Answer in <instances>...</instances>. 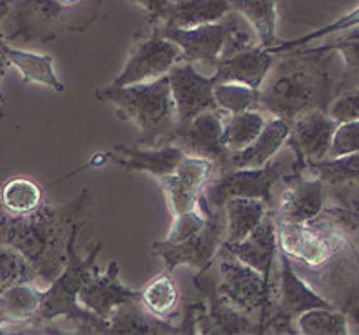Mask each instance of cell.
Instances as JSON below:
<instances>
[{
    "label": "cell",
    "mask_w": 359,
    "mask_h": 335,
    "mask_svg": "<svg viewBox=\"0 0 359 335\" xmlns=\"http://www.w3.org/2000/svg\"><path fill=\"white\" fill-rule=\"evenodd\" d=\"M178 122H187L196 114L218 109L215 100V76L198 73L194 64L180 60L167 73Z\"/></svg>",
    "instance_id": "obj_18"
},
{
    "label": "cell",
    "mask_w": 359,
    "mask_h": 335,
    "mask_svg": "<svg viewBox=\"0 0 359 335\" xmlns=\"http://www.w3.org/2000/svg\"><path fill=\"white\" fill-rule=\"evenodd\" d=\"M207 223V214L200 209V205H198V209L191 210V212H185L182 216H175L172 218V225L171 231L167 234V238L163 241L165 243H178V241H184L191 235H194L196 232H200L205 226Z\"/></svg>",
    "instance_id": "obj_38"
},
{
    "label": "cell",
    "mask_w": 359,
    "mask_h": 335,
    "mask_svg": "<svg viewBox=\"0 0 359 335\" xmlns=\"http://www.w3.org/2000/svg\"><path fill=\"white\" fill-rule=\"evenodd\" d=\"M274 60L276 55L269 53L263 46H249L231 57L219 58L212 76L216 83H245L250 88L259 89Z\"/></svg>",
    "instance_id": "obj_23"
},
{
    "label": "cell",
    "mask_w": 359,
    "mask_h": 335,
    "mask_svg": "<svg viewBox=\"0 0 359 335\" xmlns=\"http://www.w3.org/2000/svg\"><path fill=\"white\" fill-rule=\"evenodd\" d=\"M218 296L265 327L272 306V279L219 248L212 263Z\"/></svg>",
    "instance_id": "obj_6"
},
{
    "label": "cell",
    "mask_w": 359,
    "mask_h": 335,
    "mask_svg": "<svg viewBox=\"0 0 359 335\" xmlns=\"http://www.w3.org/2000/svg\"><path fill=\"white\" fill-rule=\"evenodd\" d=\"M296 330L305 335H346L348 315L339 308H312L296 319Z\"/></svg>",
    "instance_id": "obj_34"
},
{
    "label": "cell",
    "mask_w": 359,
    "mask_h": 335,
    "mask_svg": "<svg viewBox=\"0 0 359 335\" xmlns=\"http://www.w3.org/2000/svg\"><path fill=\"white\" fill-rule=\"evenodd\" d=\"M4 53L9 66L17 67L18 73L22 74L24 82L40 83L55 93L66 91L64 82L55 73V62L51 55H39V53L13 48L8 40L4 42Z\"/></svg>",
    "instance_id": "obj_27"
},
{
    "label": "cell",
    "mask_w": 359,
    "mask_h": 335,
    "mask_svg": "<svg viewBox=\"0 0 359 335\" xmlns=\"http://www.w3.org/2000/svg\"><path fill=\"white\" fill-rule=\"evenodd\" d=\"M83 221L76 223L67 243V263L60 274L49 283L40 301V308L35 321L24 328L20 334H62L55 321L58 317L75 322L80 334H105L109 321L102 319L95 312L80 305L79 294L97 272V257L102 250V243L95 245L89 256L83 259L79 254V235Z\"/></svg>",
    "instance_id": "obj_3"
},
{
    "label": "cell",
    "mask_w": 359,
    "mask_h": 335,
    "mask_svg": "<svg viewBox=\"0 0 359 335\" xmlns=\"http://www.w3.org/2000/svg\"><path fill=\"white\" fill-rule=\"evenodd\" d=\"M4 42H6V35L2 33V35H0V82H2V78L6 76L9 67V62L8 58H6V53H4ZM6 105H8V98L0 93V118L6 116Z\"/></svg>",
    "instance_id": "obj_42"
},
{
    "label": "cell",
    "mask_w": 359,
    "mask_h": 335,
    "mask_svg": "<svg viewBox=\"0 0 359 335\" xmlns=\"http://www.w3.org/2000/svg\"><path fill=\"white\" fill-rule=\"evenodd\" d=\"M147 13V26H160L165 20L172 0H131Z\"/></svg>",
    "instance_id": "obj_41"
},
{
    "label": "cell",
    "mask_w": 359,
    "mask_h": 335,
    "mask_svg": "<svg viewBox=\"0 0 359 335\" xmlns=\"http://www.w3.org/2000/svg\"><path fill=\"white\" fill-rule=\"evenodd\" d=\"M215 161L185 154V158L172 175L156 179L169 201L172 218L198 209L203 187L210 179V176L215 175Z\"/></svg>",
    "instance_id": "obj_17"
},
{
    "label": "cell",
    "mask_w": 359,
    "mask_h": 335,
    "mask_svg": "<svg viewBox=\"0 0 359 335\" xmlns=\"http://www.w3.org/2000/svg\"><path fill=\"white\" fill-rule=\"evenodd\" d=\"M44 203V191L26 176H15L0 185V207L9 214L33 212Z\"/></svg>",
    "instance_id": "obj_32"
},
{
    "label": "cell",
    "mask_w": 359,
    "mask_h": 335,
    "mask_svg": "<svg viewBox=\"0 0 359 335\" xmlns=\"http://www.w3.org/2000/svg\"><path fill=\"white\" fill-rule=\"evenodd\" d=\"M91 20L58 0H13L2 29L8 42H51L62 31H86Z\"/></svg>",
    "instance_id": "obj_5"
},
{
    "label": "cell",
    "mask_w": 359,
    "mask_h": 335,
    "mask_svg": "<svg viewBox=\"0 0 359 335\" xmlns=\"http://www.w3.org/2000/svg\"><path fill=\"white\" fill-rule=\"evenodd\" d=\"M184 158V151L172 144L163 145V147H142V145L136 144H114L113 147H111L109 153L91 156V160H89L86 165L73 170L71 175L64 176V178H60L58 182L76 175L79 170L88 169V167L104 165V163H113V165H118L122 167V169L128 170H135V172H147V175H151L153 178L160 179L163 178V176L172 175V172L178 169V165L182 163Z\"/></svg>",
    "instance_id": "obj_13"
},
{
    "label": "cell",
    "mask_w": 359,
    "mask_h": 335,
    "mask_svg": "<svg viewBox=\"0 0 359 335\" xmlns=\"http://www.w3.org/2000/svg\"><path fill=\"white\" fill-rule=\"evenodd\" d=\"M91 201V192L83 187L69 203L44 201L27 214H9L0 207V243L17 248L35 268L39 279L51 283L66 266L73 226L86 219Z\"/></svg>",
    "instance_id": "obj_2"
},
{
    "label": "cell",
    "mask_w": 359,
    "mask_h": 335,
    "mask_svg": "<svg viewBox=\"0 0 359 335\" xmlns=\"http://www.w3.org/2000/svg\"><path fill=\"white\" fill-rule=\"evenodd\" d=\"M180 60H182V49L172 40L165 39L158 26L145 24L129 49L128 60L123 64L122 71L116 74L111 86L122 88L131 83L156 80L165 76Z\"/></svg>",
    "instance_id": "obj_10"
},
{
    "label": "cell",
    "mask_w": 359,
    "mask_h": 335,
    "mask_svg": "<svg viewBox=\"0 0 359 335\" xmlns=\"http://www.w3.org/2000/svg\"><path fill=\"white\" fill-rule=\"evenodd\" d=\"M305 172L318 176L329 191V198L343 201V207H346V191L354 183H359V153L339 158H323L311 163Z\"/></svg>",
    "instance_id": "obj_25"
},
{
    "label": "cell",
    "mask_w": 359,
    "mask_h": 335,
    "mask_svg": "<svg viewBox=\"0 0 359 335\" xmlns=\"http://www.w3.org/2000/svg\"><path fill=\"white\" fill-rule=\"evenodd\" d=\"M202 306L203 301L189 305L184 312L182 324H172L169 319L156 317L154 313H151L142 305V301H135L114 310L105 334H196V313Z\"/></svg>",
    "instance_id": "obj_19"
},
{
    "label": "cell",
    "mask_w": 359,
    "mask_h": 335,
    "mask_svg": "<svg viewBox=\"0 0 359 335\" xmlns=\"http://www.w3.org/2000/svg\"><path fill=\"white\" fill-rule=\"evenodd\" d=\"M98 102L114 107L116 116L135 123L140 129V138L136 145L142 147H163L171 144V136L176 129L175 100H172L169 76L131 86H111L97 89Z\"/></svg>",
    "instance_id": "obj_4"
},
{
    "label": "cell",
    "mask_w": 359,
    "mask_h": 335,
    "mask_svg": "<svg viewBox=\"0 0 359 335\" xmlns=\"http://www.w3.org/2000/svg\"><path fill=\"white\" fill-rule=\"evenodd\" d=\"M140 292L142 305L156 317L171 319L175 315L176 308H178L180 292L172 279V272L165 268L162 274H158L153 281L145 285Z\"/></svg>",
    "instance_id": "obj_33"
},
{
    "label": "cell",
    "mask_w": 359,
    "mask_h": 335,
    "mask_svg": "<svg viewBox=\"0 0 359 335\" xmlns=\"http://www.w3.org/2000/svg\"><path fill=\"white\" fill-rule=\"evenodd\" d=\"M337 122L329 111L312 109L290 123L287 147L292 151V172H305L314 161L329 156Z\"/></svg>",
    "instance_id": "obj_14"
},
{
    "label": "cell",
    "mask_w": 359,
    "mask_h": 335,
    "mask_svg": "<svg viewBox=\"0 0 359 335\" xmlns=\"http://www.w3.org/2000/svg\"><path fill=\"white\" fill-rule=\"evenodd\" d=\"M140 290H133L120 283V266L116 259L109 261L105 270H97L79 294L80 305L109 321L114 310L140 301Z\"/></svg>",
    "instance_id": "obj_20"
},
{
    "label": "cell",
    "mask_w": 359,
    "mask_h": 335,
    "mask_svg": "<svg viewBox=\"0 0 359 335\" xmlns=\"http://www.w3.org/2000/svg\"><path fill=\"white\" fill-rule=\"evenodd\" d=\"M2 33H4V31H2V27H0V35H2Z\"/></svg>",
    "instance_id": "obj_44"
},
{
    "label": "cell",
    "mask_w": 359,
    "mask_h": 335,
    "mask_svg": "<svg viewBox=\"0 0 359 335\" xmlns=\"http://www.w3.org/2000/svg\"><path fill=\"white\" fill-rule=\"evenodd\" d=\"M278 2L280 0H231L232 9L249 22L258 39V44L265 49L281 44V39L276 31Z\"/></svg>",
    "instance_id": "obj_28"
},
{
    "label": "cell",
    "mask_w": 359,
    "mask_h": 335,
    "mask_svg": "<svg viewBox=\"0 0 359 335\" xmlns=\"http://www.w3.org/2000/svg\"><path fill=\"white\" fill-rule=\"evenodd\" d=\"M222 250L262 272L265 278L272 279L280 247H278L276 219L272 216L271 209L245 240L238 241V243H224Z\"/></svg>",
    "instance_id": "obj_21"
},
{
    "label": "cell",
    "mask_w": 359,
    "mask_h": 335,
    "mask_svg": "<svg viewBox=\"0 0 359 335\" xmlns=\"http://www.w3.org/2000/svg\"><path fill=\"white\" fill-rule=\"evenodd\" d=\"M215 100L216 107L224 111L225 114L256 109L258 89L245 86V83H216Z\"/></svg>",
    "instance_id": "obj_36"
},
{
    "label": "cell",
    "mask_w": 359,
    "mask_h": 335,
    "mask_svg": "<svg viewBox=\"0 0 359 335\" xmlns=\"http://www.w3.org/2000/svg\"><path fill=\"white\" fill-rule=\"evenodd\" d=\"M35 268L17 248L0 243V292L24 281H36Z\"/></svg>",
    "instance_id": "obj_35"
},
{
    "label": "cell",
    "mask_w": 359,
    "mask_h": 335,
    "mask_svg": "<svg viewBox=\"0 0 359 335\" xmlns=\"http://www.w3.org/2000/svg\"><path fill=\"white\" fill-rule=\"evenodd\" d=\"M224 111L209 109L187 122H178L171 144L182 149L187 156L205 158L219 165L229 154L224 145Z\"/></svg>",
    "instance_id": "obj_16"
},
{
    "label": "cell",
    "mask_w": 359,
    "mask_h": 335,
    "mask_svg": "<svg viewBox=\"0 0 359 335\" xmlns=\"http://www.w3.org/2000/svg\"><path fill=\"white\" fill-rule=\"evenodd\" d=\"M312 51H334L343 58V71L337 78V95L343 91L359 89V26L339 31L336 39L321 46H307Z\"/></svg>",
    "instance_id": "obj_30"
},
{
    "label": "cell",
    "mask_w": 359,
    "mask_h": 335,
    "mask_svg": "<svg viewBox=\"0 0 359 335\" xmlns=\"http://www.w3.org/2000/svg\"><path fill=\"white\" fill-rule=\"evenodd\" d=\"M193 283L203 297V306L196 313V334H265L258 319L249 317L218 296L212 265L205 272H198Z\"/></svg>",
    "instance_id": "obj_11"
},
{
    "label": "cell",
    "mask_w": 359,
    "mask_h": 335,
    "mask_svg": "<svg viewBox=\"0 0 359 335\" xmlns=\"http://www.w3.org/2000/svg\"><path fill=\"white\" fill-rule=\"evenodd\" d=\"M224 209L227 218L224 243H238L245 240L262 223L265 214L269 212V205L256 198H232L225 203Z\"/></svg>",
    "instance_id": "obj_29"
},
{
    "label": "cell",
    "mask_w": 359,
    "mask_h": 335,
    "mask_svg": "<svg viewBox=\"0 0 359 335\" xmlns=\"http://www.w3.org/2000/svg\"><path fill=\"white\" fill-rule=\"evenodd\" d=\"M354 153H359V120L337 123L327 158H339Z\"/></svg>",
    "instance_id": "obj_39"
},
{
    "label": "cell",
    "mask_w": 359,
    "mask_h": 335,
    "mask_svg": "<svg viewBox=\"0 0 359 335\" xmlns=\"http://www.w3.org/2000/svg\"><path fill=\"white\" fill-rule=\"evenodd\" d=\"M236 18L238 13L232 9L231 13L225 15L218 22L203 24V26L189 27V29L165 26H158V29L165 39L172 40L182 49V60L194 66L203 64L215 69L224 49L225 39L236 22Z\"/></svg>",
    "instance_id": "obj_15"
},
{
    "label": "cell",
    "mask_w": 359,
    "mask_h": 335,
    "mask_svg": "<svg viewBox=\"0 0 359 335\" xmlns=\"http://www.w3.org/2000/svg\"><path fill=\"white\" fill-rule=\"evenodd\" d=\"M355 26H359V6H355L352 11H348V13L339 17L337 20H334V22L320 27V29L311 31V33H307V35L298 36V39L281 40V44H278L276 48H269L267 51L272 53V55H283V53H289L296 48H302V46H309L311 42H316V40L325 39V36H330V35H336V33H339V31L351 29V27H355Z\"/></svg>",
    "instance_id": "obj_37"
},
{
    "label": "cell",
    "mask_w": 359,
    "mask_h": 335,
    "mask_svg": "<svg viewBox=\"0 0 359 335\" xmlns=\"http://www.w3.org/2000/svg\"><path fill=\"white\" fill-rule=\"evenodd\" d=\"M11 6H13V0H0V27H2L6 17L11 11Z\"/></svg>",
    "instance_id": "obj_43"
},
{
    "label": "cell",
    "mask_w": 359,
    "mask_h": 335,
    "mask_svg": "<svg viewBox=\"0 0 359 335\" xmlns=\"http://www.w3.org/2000/svg\"><path fill=\"white\" fill-rule=\"evenodd\" d=\"M269 69L258 89L256 109L292 123L312 109L329 111L337 95L332 76L334 51H312L307 46L283 55Z\"/></svg>",
    "instance_id": "obj_1"
},
{
    "label": "cell",
    "mask_w": 359,
    "mask_h": 335,
    "mask_svg": "<svg viewBox=\"0 0 359 335\" xmlns=\"http://www.w3.org/2000/svg\"><path fill=\"white\" fill-rule=\"evenodd\" d=\"M329 114L337 123L359 120V89L343 91L336 95L329 107Z\"/></svg>",
    "instance_id": "obj_40"
},
{
    "label": "cell",
    "mask_w": 359,
    "mask_h": 335,
    "mask_svg": "<svg viewBox=\"0 0 359 335\" xmlns=\"http://www.w3.org/2000/svg\"><path fill=\"white\" fill-rule=\"evenodd\" d=\"M231 11V0H172L165 20L160 26L189 29L218 22Z\"/></svg>",
    "instance_id": "obj_26"
},
{
    "label": "cell",
    "mask_w": 359,
    "mask_h": 335,
    "mask_svg": "<svg viewBox=\"0 0 359 335\" xmlns=\"http://www.w3.org/2000/svg\"><path fill=\"white\" fill-rule=\"evenodd\" d=\"M42 294L44 288L36 287L35 281H24L0 292V322L4 324V330L13 328L20 334L29 327L39 313Z\"/></svg>",
    "instance_id": "obj_24"
},
{
    "label": "cell",
    "mask_w": 359,
    "mask_h": 335,
    "mask_svg": "<svg viewBox=\"0 0 359 335\" xmlns=\"http://www.w3.org/2000/svg\"><path fill=\"white\" fill-rule=\"evenodd\" d=\"M269 116L258 109L231 113L224 116V145L229 153H238L258 138Z\"/></svg>",
    "instance_id": "obj_31"
},
{
    "label": "cell",
    "mask_w": 359,
    "mask_h": 335,
    "mask_svg": "<svg viewBox=\"0 0 359 335\" xmlns=\"http://www.w3.org/2000/svg\"><path fill=\"white\" fill-rule=\"evenodd\" d=\"M294 161V160H292ZM292 172V163L272 158L267 165L259 169H218L203 187L200 200L212 209H224L232 198H256L272 209L276 189L283 178Z\"/></svg>",
    "instance_id": "obj_7"
},
{
    "label": "cell",
    "mask_w": 359,
    "mask_h": 335,
    "mask_svg": "<svg viewBox=\"0 0 359 335\" xmlns=\"http://www.w3.org/2000/svg\"><path fill=\"white\" fill-rule=\"evenodd\" d=\"M200 209L207 214V223L202 231L178 243L156 241L151 245V252L163 261L169 272L178 266H191L198 272H205L218 256L219 248L225 241L227 218L225 209H212L205 201L200 200Z\"/></svg>",
    "instance_id": "obj_9"
},
{
    "label": "cell",
    "mask_w": 359,
    "mask_h": 335,
    "mask_svg": "<svg viewBox=\"0 0 359 335\" xmlns=\"http://www.w3.org/2000/svg\"><path fill=\"white\" fill-rule=\"evenodd\" d=\"M278 283L272 285V306L265 321V334H298L294 322L312 308H337L334 301L314 290L292 265L289 256L278 250Z\"/></svg>",
    "instance_id": "obj_8"
},
{
    "label": "cell",
    "mask_w": 359,
    "mask_h": 335,
    "mask_svg": "<svg viewBox=\"0 0 359 335\" xmlns=\"http://www.w3.org/2000/svg\"><path fill=\"white\" fill-rule=\"evenodd\" d=\"M281 187L271 209L276 221L311 223L327 209L329 191L318 176L289 172Z\"/></svg>",
    "instance_id": "obj_12"
},
{
    "label": "cell",
    "mask_w": 359,
    "mask_h": 335,
    "mask_svg": "<svg viewBox=\"0 0 359 335\" xmlns=\"http://www.w3.org/2000/svg\"><path fill=\"white\" fill-rule=\"evenodd\" d=\"M290 135V123L283 118L269 116L267 123L258 135V138L238 153H229L218 169H259L267 165L272 158L280 153L287 144Z\"/></svg>",
    "instance_id": "obj_22"
}]
</instances>
